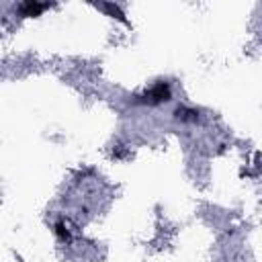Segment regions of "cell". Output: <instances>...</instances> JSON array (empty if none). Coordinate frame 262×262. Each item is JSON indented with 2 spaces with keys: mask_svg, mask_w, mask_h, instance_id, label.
Segmentation results:
<instances>
[{
  "mask_svg": "<svg viewBox=\"0 0 262 262\" xmlns=\"http://www.w3.org/2000/svg\"><path fill=\"white\" fill-rule=\"evenodd\" d=\"M170 98H172L170 82H158V84H154L149 90H145L141 96H137L135 102H143V104H160V102H168Z\"/></svg>",
  "mask_w": 262,
  "mask_h": 262,
  "instance_id": "obj_1",
  "label": "cell"
},
{
  "mask_svg": "<svg viewBox=\"0 0 262 262\" xmlns=\"http://www.w3.org/2000/svg\"><path fill=\"white\" fill-rule=\"evenodd\" d=\"M51 2H37V0H27L23 4H18V10L23 16H39L43 10L51 8Z\"/></svg>",
  "mask_w": 262,
  "mask_h": 262,
  "instance_id": "obj_2",
  "label": "cell"
},
{
  "mask_svg": "<svg viewBox=\"0 0 262 262\" xmlns=\"http://www.w3.org/2000/svg\"><path fill=\"white\" fill-rule=\"evenodd\" d=\"M174 119L184 121V123H194V121H199V111L188 108V106H176L174 108Z\"/></svg>",
  "mask_w": 262,
  "mask_h": 262,
  "instance_id": "obj_3",
  "label": "cell"
},
{
  "mask_svg": "<svg viewBox=\"0 0 262 262\" xmlns=\"http://www.w3.org/2000/svg\"><path fill=\"white\" fill-rule=\"evenodd\" d=\"M53 235L57 239H61V242H70L72 239V233H70V229H68V225H66L63 219H57L53 223Z\"/></svg>",
  "mask_w": 262,
  "mask_h": 262,
  "instance_id": "obj_4",
  "label": "cell"
},
{
  "mask_svg": "<svg viewBox=\"0 0 262 262\" xmlns=\"http://www.w3.org/2000/svg\"><path fill=\"white\" fill-rule=\"evenodd\" d=\"M100 8H104V10H108V12H111L113 16H117L119 20H125V14H123V12H121V10H119V8L115 6V4H100Z\"/></svg>",
  "mask_w": 262,
  "mask_h": 262,
  "instance_id": "obj_5",
  "label": "cell"
}]
</instances>
